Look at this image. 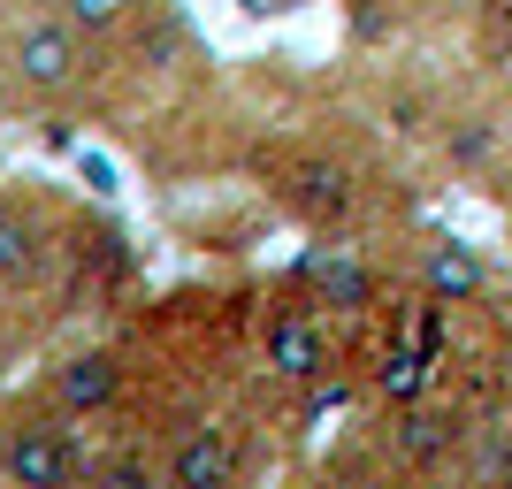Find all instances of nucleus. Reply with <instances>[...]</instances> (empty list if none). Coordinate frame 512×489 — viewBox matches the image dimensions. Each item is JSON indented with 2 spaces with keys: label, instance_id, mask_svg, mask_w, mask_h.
<instances>
[{
  "label": "nucleus",
  "instance_id": "9",
  "mask_svg": "<svg viewBox=\"0 0 512 489\" xmlns=\"http://www.w3.org/2000/svg\"><path fill=\"white\" fill-rule=\"evenodd\" d=\"M390 444H398V459H406V467H436V459L459 444V413H444V405H398Z\"/></svg>",
  "mask_w": 512,
  "mask_h": 489
},
{
  "label": "nucleus",
  "instance_id": "13",
  "mask_svg": "<svg viewBox=\"0 0 512 489\" xmlns=\"http://www.w3.org/2000/svg\"><path fill=\"white\" fill-rule=\"evenodd\" d=\"M482 39L497 54H512V0H482Z\"/></svg>",
  "mask_w": 512,
  "mask_h": 489
},
{
  "label": "nucleus",
  "instance_id": "12",
  "mask_svg": "<svg viewBox=\"0 0 512 489\" xmlns=\"http://www.w3.org/2000/svg\"><path fill=\"white\" fill-rule=\"evenodd\" d=\"M375 390H383L390 405H421V390H428V344H398V352H383Z\"/></svg>",
  "mask_w": 512,
  "mask_h": 489
},
{
  "label": "nucleus",
  "instance_id": "5",
  "mask_svg": "<svg viewBox=\"0 0 512 489\" xmlns=\"http://www.w3.org/2000/svg\"><path fill=\"white\" fill-rule=\"evenodd\" d=\"M161 467H169V489H237L245 451H237V428L192 421V428H176V444L161 451Z\"/></svg>",
  "mask_w": 512,
  "mask_h": 489
},
{
  "label": "nucleus",
  "instance_id": "10",
  "mask_svg": "<svg viewBox=\"0 0 512 489\" xmlns=\"http://www.w3.org/2000/svg\"><path fill=\"white\" fill-rule=\"evenodd\" d=\"M299 276L314 283L321 306H337V314H367V306H375V276H367L360 260H344V253H314Z\"/></svg>",
  "mask_w": 512,
  "mask_h": 489
},
{
  "label": "nucleus",
  "instance_id": "1",
  "mask_svg": "<svg viewBox=\"0 0 512 489\" xmlns=\"http://www.w3.org/2000/svg\"><path fill=\"white\" fill-rule=\"evenodd\" d=\"M69 413H54V405H23V413H8L0 421V482L8 489H85V451H77V436H69Z\"/></svg>",
  "mask_w": 512,
  "mask_h": 489
},
{
  "label": "nucleus",
  "instance_id": "8",
  "mask_svg": "<svg viewBox=\"0 0 512 489\" xmlns=\"http://www.w3.org/2000/svg\"><path fill=\"white\" fill-rule=\"evenodd\" d=\"M54 260V230H46L39 199H0V291L31 283Z\"/></svg>",
  "mask_w": 512,
  "mask_h": 489
},
{
  "label": "nucleus",
  "instance_id": "3",
  "mask_svg": "<svg viewBox=\"0 0 512 489\" xmlns=\"http://www.w3.org/2000/svg\"><path fill=\"white\" fill-rule=\"evenodd\" d=\"M77 77H85V39H77L69 16H31L8 39V85L23 100H62Z\"/></svg>",
  "mask_w": 512,
  "mask_h": 489
},
{
  "label": "nucleus",
  "instance_id": "7",
  "mask_svg": "<svg viewBox=\"0 0 512 489\" xmlns=\"http://www.w3.org/2000/svg\"><path fill=\"white\" fill-rule=\"evenodd\" d=\"M413 276H421V298L428 306H474V298L490 291V268L474 245L459 237H428L421 253H413Z\"/></svg>",
  "mask_w": 512,
  "mask_h": 489
},
{
  "label": "nucleus",
  "instance_id": "4",
  "mask_svg": "<svg viewBox=\"0 0 512 489\" xmlns=\"http://www.w3.org/2000/svg\"><path fill=\"white\" fill-rule=\"evenodd\" d=\"M115 398H123V360L107 344H77L46 367V405L69 421H100V413H115Z\"/></svg>",
  "mask_w": 512,
  "mask_h": 489
},
{
  "label": "nucleus",
  "instance_id": "2",
  "mask_svg": "<svg viewBox=\"0 0 512 489\" xmlns=\"http://www.w3.org/2000/svg\"><path fill=\"white\" fill-rule=\"evenodd\" d=\"M276 199L299 214L306 230H344L352 207H360V184H352V169H344L337 153L291 146V153H276Z\"/></svg>",
  "mask_w": 512,
  "mask_h": 489
},
{
  "label": "nucleus",
  "instance_id": "6",
  "mask_svg": "<svg viewBox=\"0 0 512 489\" xmlns=\"http://www.w3.org/2000/svg\"><path fill=\"white\" fill-rule=\"evenodd\" d=\"M260 360H268V375H283V383H321V375H329V329H321V314L276 306L268 329H260Z\"/></svg>",
  "mask_w": 512,
  "mask_h": 489
},
{
  "label": "nucleus",
  "instance_id": "11",
  "mask_svg": "<svg viewBox=\"0 0 512 489\" xmlns=\"http://www.w3.org/2000/svg\"><path fill=\"white\" fill-rule=\"evenodd\" d=\"M85 489H169V467H161L146 444H115V451L92 459Z\"/></svg>",
  "mask_w": 512,
  "mask_h": 489
}]
</instances>
